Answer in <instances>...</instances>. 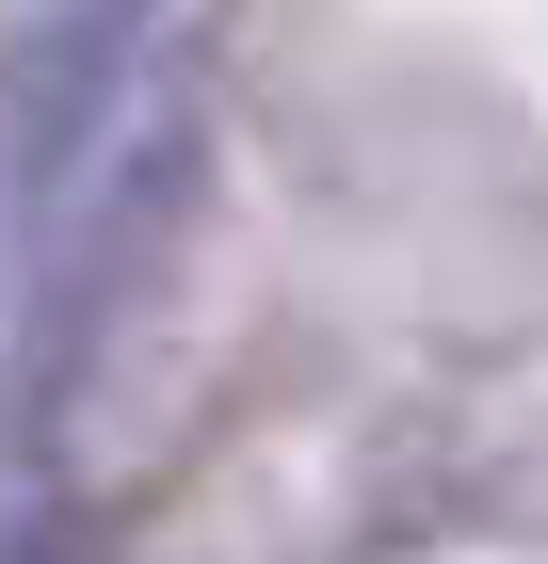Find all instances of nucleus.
<instances>
[{
    "label": "nucleus",
    "mask_w": 548,
    "mask_h": 564,
    "mask_svg": "<svg viewBox=\"0 0 548 564\" xmlns=\"http://www.w3.org/2000/svg\"><path fill=\"white\" fill-rule=\"evenodd\" d=\"M129 65H146V0H49L33 33H17V65H0V130H17L33 210L65 194V162L97 145V113L129 97Z\"/></svg>",
    "instance_id": "1"
},
{
    "label": "nucleus",
    "mask_w": 548,
    "mask_h": 564,
    "mask_svg": "<svg viewBox=\"0 0 548 564\" xmlns=\"http://www.w3.org/2000/svg\"><path fill=\"white\" fill-rule=\"evenodd\" d=\"M0 564H65V532H49V500H33V517H0Z\"/></svg>",
    "instance_id": "2"
}]
</instances>
